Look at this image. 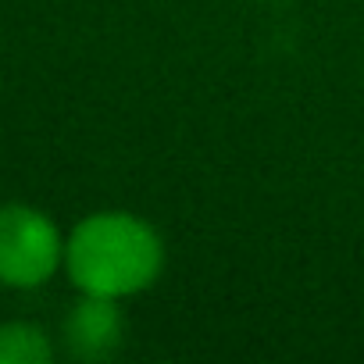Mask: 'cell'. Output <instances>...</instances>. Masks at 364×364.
<instances>
[{
  "label": "cell",
  "mask_w": 364,
  "mask_h": 364,
  "mask_svg": "<svg viewBox=\"0 0 364 364\" xmlns=\"http://www.w3.org/2000/svg\"><path fill=\"white\" fill-rule=\"evenodd\" d=\"M164 268V243L157 229L129 211L86 215L65 240V272L79 293L136 296L157 282Z\"/></svg>",
  "instance_id": "1"
},
{
  "label": "cell",
  "mask_w": 364,
  "mask_h": 364,
  "mask_svg": "<svg viewBox=\"0 0 364 364\" xmlns=\"http://www.w3.org/2000/svg\"><path fill=\"white\" fill-rule=\"evenodd\" d=\"M65 264L58 222L29 204H0V286L40 289Z\"/></svg>",
  "instance_id": "2"
},
{
  "label": "cell",
  "mask_w": 364,
  "mask_h": 364,
  "mask_svg": "<svg viewBox=\"0 0 364 364\" xmlns=\"http://www.w3.org/2000/svg\"><path fill=\"white\" fill-rule=\"evenodd\" d=\"M125 336V318L118 300L82 293L65 314V346L79 360H107L118 353Z\"/></svg>",
  "instance_id": "3"
},
{
  "label": "cell",
  "mask_w": 364,
  "mask_h": 364,
  "mask_svg": "<svg viewBox=\"0 0 364 364\" xmlns=\"http://www.w3.org/2000/svg\"><path fill=\"white\" fill-rule=\"evenodd\" d=\"M54 343L33 321H0V364H50Z\"/></svg>",
  "instance_id": "4"
}]
</instances>
